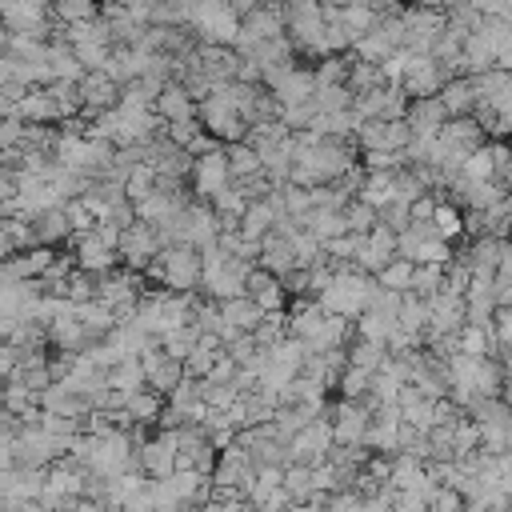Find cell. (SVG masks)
I'll return each mask as SVG.
<instances>
[{
    "label": "cell",
    "mask_w": 512,
    "mask_h": 512,
    "mask_svg": "<svg viewBox=\"0 0 512 512\" xmlns=\"http://www.w3.org/2000/svg\"><path fill=\"white\" fill-rule=\"evenodd\" d=\"M200 268H204L200 248L176 240V244L160 248V256L144 268V276H148V284H164L172 292H196L200 288Z\"/></svg>",
    "instance_id": "6da1fadb"
},
{
    "label": "cell",
    "mask_w": 512,
    "mask_h": 512,
    "mask_svg": "<svg viewBox=\"0 0 512 512\" xmlns=\"http://www.w3.org/2000/svg\"><path fill=\"white\" fill-rule=\"evenodd\" d=\"M188 28L208 44H236L240 12L228 0H188Z\"/></svg>",
    "instance_id": "7a4b0ae2"
},
{
    "label": "cell",
    "mask_w": 512,
    "mask_h": 512,
    "mask_svg": "<svg viewBox=\"0 0 512 512\" xmlns=\"http://www.w3.org/2000/svg\"><path fill=\"white\" fill-rule=\"evenodd\" d=\"M196 120L220 140V144H232V140H244L248 136V120L236 112V100L224 84H216L200 104H196Z\"/></svg>",
    "instance_id": "3957f363"
},
{
    "label": "cell",
    "mask_w": 512,
    "mask_h": 512,
    "mask_svg": "<svg viewBox=\"0 0 512 512\" xmlns=\"http://www.w3.org/2000/svg\"><path fill=\"white\" fill-rule=\"evenodd\" d=\"M160 248H164V236H160V228L156 224H148V220H132L128 228H124V236H120V264L124 268H132V272H144L156 256H160Z\"/></svg>",
    "instance_id": "277c9868"
},
{
    "label": "cell",
    "mask_w": 512,
    "mask_h": 512,
    "mask_svg": "<svg viewBox=\"0 0 512 512\" xmlns=\"http://www.w3.org/2000/svg\"><path fill=\"white\" fill-rule=\"evenodd\" d=\"M228 184H232V172H228V152H224V144H216V148L192 156L188 188H192L200 200H212V196H216L220 188H228Z\"/></svg>",
    "instance_id": "5b68a950"
},
{
    "label": "cell",
    "mask_w": 512,
    "mask_h": 512,
    "mask_svg": "<svg viewBox=\"0 0 512 512\" xmlns=\"http://www.w3.org/2000/svg\"><path fill=\"white\" fill-rule=\"evenodd\" d=\"M140 364H144V384L156 388L160 396H168V392L188 376V372H184V360H176L160 340L140 352Z\"/></svg>",
    "instance_id": "8992f818"
},
{
    "label": "cell",
    "mask_w": 512,
    "mask_h": 512,
    "mask_svg": "<svg viewBox=\"0 0 512 512\" xmlns=\"http://www.w3.org/2000/svg\"><path fill=\"white\" fill-rule=\"evenodd\" d=\"M332 420L328 416H316L308 420L292 440H288V460H300V464H320L332 448Z\"/></svg>",
    "instance_id": "52a82bcc"
},
{
    "label": "cell",
    "mask_w": 512,
    "mask_h": 512,
    "mask_svg": "<svg viewBox=\"0 0 512 512\" xmlns=\"http://www.w3.org/2000/svg\"><path fill=\"white\" fill-rule=\"evenodd\" d=\"M136 460L152 480L172 476L176 472V428H156V436L140 440L136 444Z\"/></svg>",
    "instance_id": "ba28073f"
},
{
    "label": "cell",
    "mask_w": 512,
    "mask_h": 512,
    "mask_svg": "<svg viewBox=\"0 0 512 512\" xmlns=\"http://www.w3.org/2000/svg\"><path fill=\"white\" fill-rule=\"evenodd\" d=\"M76 88H80V100H84V120H92L96 112H104V108H116L120 104V88L124 84H116L104 68H88L80 80H76Z\"/></svg>",
    "instance_id": "9c48e42d"
},
{
    "label": "cell",
    "mask_w": 512,
    "mask_h": 512,
    "mask_svg": "<svg viewBox=\"0 0 512 512\" xmlns=\"http://www.w3.org/2000/svg\"><path fill=\"white\" fill-rule=\"evenodd\" d=\"M392 256H396V228H388L384 220H376V224L364 232V240H360L356 268H364L368 276H376Z\"/></svg>",
    "instance_id": "30bf717a"
},
{
    "label": "cell",
    "mask_w": 512,
    "mask_h": 512,
    "mask_svg": "<svg viewBox=\"0 0 512 512\" xmlns=\"http://www.w3.org/2000/svg\"><path fill=\"white\" fill-rule=\"evenodd\" d=\"M68 248H72V256H76V268L96 272V276H104V272H112V268L120 264V252L108 248L96 232H72Z\"/></svg>",
    "instance_id": "8fae6325"
},
{
    "label": "cell",
    "mask_w": 512,
    "mask_h": 512,
    "mask_svg": "<svg viewBox=\"0 0 512 512\" xmlns=\"http://www.w3.org/2000/svg\"><path fill=\"white\" fill-rule=\"evenodd\" d=\"M440 84H444L440 60H436L432 52H412V60H408V68H404V76H400V88H404L408 96H436Z\"/></svg>",
    "instance_id": "7c38bea8"
},
{
    "label": "cell",
    "mask_w": 512,
    "mask_h": 512,
    "mask_svg": "<svg viewBox=\"0 0 512 512\" xmlns=\"http://www.w3.org/2000/svg\"><path fill=\"white\" fill-rule=\"evenodd\" d=\"M404 120H408L412 136L432 140V136H440V128L452 120V112L444 108V100H440V96H412V100H408Z\"/></svg>",
    "instance_id": "4fadbf2b"
},
{
    "label": "cell",
    "mask_w": 512,
    "mask_h": 512,
    "mask_svg": "<svg viewBox=\"0 0 512 512\" xmlns=\"http://www.w3.org/2000/svg\"><path fill=\"white\" fill-rule=\"evenodd\" d=\"M332 440L336 444H364V432H368V420H372V412L364 408V400H344L340 396V404L332 408Z\"/></svg>",
    "instance_id": "5bb4252c"
},
{
    "label": "cell",
    "mask_w": 512,
    "mask_h": 512,
    "mask_svg": "<svg viewBox=\"0 0 512 512\" xmlns=\"http://www.w3.org/2000/svg\"><path fill=\"white\" fill-rule=\"evenodd\" d=\"M256 264L268 268V272H276V276H288V272L300 264V260H296V248H292V236L268 228V232L260 236V260H256Z\"/></svg>",
    "instance_id": "9a60e30c"
},
{
    "label": "cell",
    "mask_w": 512,
    "mask_h": 512,
    "mask_svg": "<svg viewBox=\"0 0 512 512\" xmlns=\"http://www.w3.org/2000/svg\"><path fill=\"white\" fill-rule=\"evenodd\" d=\"M248 296L264 308V312H276V308H288V288H284V280L276 276V272H268V268H252L248 272Z\"/></svg>",
    "instance_id": "2e32d148"
},
{
    "label": "cell",
    "mask_w": 512,
    "mask_h": 512,
    "mask_svg": "<svg viewBox=\"0 0 512 512\" xmlns=\"http://www.w3.org/2000/svg\"><path fill=\"white\" fill-rule=\"evenodd\" d=\"M152 108H156L168 124H172V120H196V96H192L180 80H168V84L156 92Z\"/></svg>",
    "instance_id": "e0dca14e"
},
{
    "label": "cell",
    "mask_w": 512,
    "mask_h": 512,
    "mask_svg": "<svg viewBox=\"0 0 512 512\" xmlns=\"http://www.w3.org/2000/svg\"><path fill=\"white\" fill-rule=\"evenodd\" d=\"M16 116L28 120V124H60V120H64V116H60V104H56L52 92H48V84L28 88L24 100L16 104Z\"/></svg>",
    "instance_id": "ac0fdd59"
},
{
    "label": "cell",
    "mask_w": 512,
    "mask_h": 512,
    "mask_svg": "<svg viewBox=\"0 0 512 512\" xmlns=\"http://www.w3.org/2000/svg\"><path fill=\"white\" fill-rule=\"evenodd\" d=\"M272 92H276L280 104H300V100H308V96L316 92V68H300V64H292V68L272 84Z\"/></svg>",
    "instance_id": "d6986e66"
},
{
    "label": "cell",
    "mask_w": 512,
    "mask_h": 512,
    "mask_svg": "<svg viewBox=\"0 0 512 512\" xmlns=\"http://www.w3.org/2000/svg\"><path fill=\"white\" fill-rule=\"evenodd\" d=\"M360 200H368L372 208H384L396 200V168H364V180H360Z\"/></svg>",
    "instance_id": "ffe728a7"
},
{
    "label": "cell",
    "mask_w": 512,
    "mask_h": 512,
    "mask_svg": "<svg viewBox=\"0 0 512 512\" xmlns=\"http://www.w3.org/2000/svg\"><path fill=\"white\" fill-rule=\"evenodd\" d=\"M32 228H36V240H40V244H52V248H60V244L72 240V224H68L64 204L36 212V216H32Z\"/></svg>",
    "instance_id": "44dd1931"
},
{
    "label": "cell",
    "mask_w": 512,
    "mask_h": 512,
    "mask_svg": "<svg viewBox=\"0 0 512 512\" xmlns=\"http://www.w3.org/2000/svg\"><path fill=\"white\" fill-rule=\"evenodd\" d=\"M220 316L224 320H232L240 332H252L256 324H260V316H264V308L248 296V292H240V296H228V300H220Z\"/></svg>",
    "instance_id": "7402d4cb"
},
{
    "label": "cell",
    "mask_w": 512,
    "mask_h": 512,
    "mask_svg": "<svg viewBox=\"0 0 512 512\" xmlns=\"http://www.w3.org/2000/svg\"><path fill=\"white\" fill-rule=\"evenodd\" d=\"M400 328L412 332V336H424L428 332V296L420 292H400Z\"/></svg>",
    "instance_id": "603a6c76"
},
{
    "label": "cell",
    "mask_w": 512,
    "mask_h": 512,
    "mask_svg": "<svg viewBox=\"0 0 512 512\" xmlns=\"http://www.w3.org/2000/svg\"><path fill=\"white\" fill-rule=\"evenodd\" d=\"M124 408H128V416L136 420V424H156L160 420V408H164V396L156 392V388H136V392H128V400H124Z\"/></svg>",
    "instance_id": "cb8c5ba5"
},
{
    "label": "cell",
    "mask_w": 512,
    "mask_h": 512,
    "mask_svg": "<svg viewBox=\"0 0 512 512\" xmlns=\"http://www.w3.org/2000/svg\"><path fill=\"white\" fill-rule=\"evenodd\" d=\"M380 20V12L368 4V0H360V4H340V28L348 32V40L356 44L372 24Z\"/></svg>",
    "instance_id": "d4e9b609"
},
{
    "label": "cell",
    "mask_w": 512,
    "mask_h": 512,
    "mask_svg": "<svg viewBox=\"0 0 512 512\" xmlns=\"http://www.w3.org/2000/svg\"><path fill=\"white\" fill-rule=\"evenodd\" d=\"M224 152H228V172H232V180H244V176H252V172H264L256 144L232 140V144H224Z\"/></svg>",
    "instance_id": "484cf974"
},
{
    "label": "cell",
    "mask_w": 512,
    "mask_h": 512,
    "mask_svg": "<svg viewBox=\"0 0 512 512\" xmlns=\"http://www.w3.org/2000/svg\"><path fill=\"white\" fill-rule=\"evenodd\" d=\"M272 224H276V208H272V200H268V196H264V200H248V208H244V216H240V232L252 236V240H260Z\"/></svg>",
    "instance_id": "4316f807"
},
{
    "label": "cell",
    "mask_w": 512,
    "mask_h": 512,
    "mask_svg": "<svg viewBox=\"0 0 512 512\" xmlns=\"http://www.w3.org/2000/svg\"><path fill=\"white\" fill-rule=\"evenodd\" d=\"M384 360H388V344H380V340H364V336H352V340H348V364L376 372Z\"/></svg>",
    "instance_id": "83f0119b"
},
{
    "label": "cell",
    "mask_w": 512,
    "mask_h": 512,
    "mask_svg": "<svg viewBox=\"0 0 512 512\" xmlns=\"http://www.w3.org/2000/svg\"><path fill=\"white\" fill-rule=\"evenodd\" d=\"M412 272H416V260L392 256V260L376 272V284H380V288H392V292H408V288H412Z\"/></svg>",
    "instance_id": "f1b7e54d"
},
{
    "label": "cell",
    "mask_w": 512,
    "mask_h": 512,
    "mask_svg": "<svg viewBox=\"0 0 512 512\" xmlns=\"http://www.w3.org/2000/svg\"><path fill=\"white\" fill-rule=\"evenodd\" d=\"M108 388H120V392H136L144 388V364L140 356H124L108 368Z\"/></svg>",
    "instance_id": "f546056e"
},
{
    "label": "cell",
    "mask_w": 512,
    "mask_h": 512,
    "mask_svg": "<svg viewBox=\"0 0 512 512\" xmlns=\"http://www.w3.org/2000/svg\"><path fill=\"white\" fill-rule=\"evenodd\" d=\"M284 488H288L292 504H308V496L316 492V484H312V464L288 460V464H284Z\"/></svg>",
    "instance_id": "4dcf8cb0"
},
{
    "label": "cell",
    "mask_w": 512,
    "mask_h": 512,
    "mask_svg": "<svg viewBox=\"0 0 512 512\" xmlns=\"http://www.w3.org/2000/svg\"><path fill=\"white\" fill-rule=\"evenodd\" d=\"M444 272H448V264L416 260V272H412V292H420V296H436V292L444 288Z\"/></svg>",
    "instance_id": "1f68e13d"
},
{
    "label": "cell",
    "mask_w": 512,
    "mask_h": 512,
    "mask_svg": "<svg viewBox=\"0 0 512 512\" xmlns=\"http://www.w3.org/2000/svg\"><path fill=\"white\" fill-rule=\"evenodd\" d=\"M312 100L320 112H344V108H352V88L348 84H316Z\"/></svg>",
    "instance_id": "d6a6232c"
},
{
    "label": "cell",
    "mask_w": 512,
    "mask_h": 512,
    "mask_svg": "<svg viewBox=\"0 0 512 512\" xmlns=\"http://www.w3.org/2000/svg\"><path fill=\"white\" fill-rule=\"evenodd\" d=\"M344 220H348V232H368V228L380 220V208H372L368 200L352 196V200L344 204Z\"/></svg>",
    "instance_id": "836d02e7"
},
{
    "label": "cell",
    "mask_w": 512,
    "mask_h": 512,
    "mask_svg": "<svg viewBox=\"0 0 512 512\" xmlns=\"http://www.w3.org/2000/svg\"><path fill=\"white\" fill-rule=\"evenodd\" d=\"M96 284H100V276H96V272L72 268V272H68V284H64V296H68L72 304H84V300H92V296H96Z\"/></svg>",
    "instance_id": "e575fe53"
},
{
    "label": "cell",
    "mask_w": 512,
    "mask_h": 512,
    "mask_svg": "<svg viewBox=\"0 0 512 512\" xmlns=\"http://www.w3.org/2000/svg\"><path fill=\"white\" fill-rule=\"evenodd\" d=\"M52 12H56L60 24L92 20V16H100V0H52Z\"/></svg>",
    "instance_id": "d590c367"
},
{
    "label": "cell",
    "mask_w": 512,
    "mask_h": 512,
    "mask_svg": "<svg viewBox=\"0 0 512 512\" xmlns=\"http://www.w3.org/2000/svg\"><path fill=\"white\" fill-rule=\"evenodd\" d=\"M492 324H464L460 328V352H468V356H488V348H492V332H488Z\"/></svg>",
    "instance_id": "8d00e7d4"
},
{
    "label": "cell",
    "mask_w": 512,
    "mask_h": 512,
    "mask_svg": "<svg viewBox=\"0 0 512 512\" xmlns=\"http://www.w3.org/2000/svg\"><path fill=\"white\" fill-rule=\"evenodd\" d=\"M368 384H372V372H368V368H356V364H348V368L340 372V380H336V388H340L344 400H360V396L368 392Z\"/></svg>",
    "instance_id": "74e56055"
},
{
    "label": "cell",
    "mask_w": 512,
    "mask_h": 512,
    "mask_svg": "<svg viewBox=\"0 0 512 512\" xmlns=\"http://www.w3.org/2000/svg\"><path fill=\"white\" fill-rule=\"evenodd\" d=\"M432 224H436V232L444 236V240H456L460 232H464V216L452 208V204H440L436 200V212H432Z\"/></svg>",
    "instance_id": "f35d334b"
},
{
    "label": "cell",
    "mask_w": 512,
    "mask_h": 512,
    "mask_svg": "<svg viewBox=\"0 0 512 512\" xmlns=\"http://www.w3.org/2000/svg\"><path fill=\"white\" fill-rule=\"evenodd\" d=\"M220 352H224V348H208V344H200V340H196V348L184 356V372H188V376H208Z\"/></svg>",
    "instance_id": "ab89813d"
},
{
    "label": "cell",
    "mask_w": 512,
    "mask_h": 512,
    "mask_svg": "<svg viewBox=\"0 0 512 512\" xmlns=\"http://www.w3.org/2000/svg\"><path fill=\"white\" fill-rule=\"evenodd\" d=\"M64 212H68V224H72V232H92L96 228V212L80 200V196H72V200H64Z\"/></svg>",
    "instance_id": "60d3db41"
},
{
    "label": "cell",
    "mask_w": 512,
    "mask_h": 512,
    "mask_svg": "<svg viewBox=\"0 0 512 512\" xmlns=\"http://www.w3.org/2000/svg\"><path fill=\"white\" fill-rule=\"evenodd\" d=\"M224 352H228L236 364H252V360H256V352H260V340H256V332H240L236 340H228V344H224Z\"/></svg>",
    "instance_id": "b9f144b4"
},
{
    "label": "cell",
    "mask_w": 512,
    "mask_h": 512,
    "mask_svg": "<svg viewBox=\"0 0 512 512\" xmlns=\"http://www.w3.org/2000/svg\"><path fill=\"white\" fill-rule=\"evenodd\" d=\"M492 332H496V344H512V308L508 304H500L496 308V320H492Z\"/></svg>",
    "instance_id": "7bdbcfd3"
},
{
    "label": "cell",
    "mask_w": 512,
    "mask_h": 512,
    "mask_svg": "<svg viewBox=\"0 0 512 512\" xmlns=\"http://www.w3.org/2000/svg\"><path fill=\"white\" fill-rule=\"evenodd\" d=\"M432 212H436V200H432L428 192L412 200V220H432Z\"/></svg>",
    "instance_id": "ee69618b"
},
{
    "label": "cell",
    "mask_w": 512,
    "mask_h": 512,
    "mask_svg": "<svg viewBox=\"0 0 512 512\" xmlns=\"http://www.w3.org/2000/svg\"><path fill=\"white\" fill-rule=\"evenodd\" d=\"M8 196H16V172L0 164V200H8Z\"/></svg>",
    "instance_id": "f6af8a7d"
},
{
    "label": "cell",
    "mask_w": 512,
    "mask_h": 512,
    "mask_svg": "<svg viewBox=\"0 0 512 512\" xmlns=\"http://www.w3.org/2000/svg\"><path fill=\"white\" fill-rule=\"evenodd\" d=\"M12 252H16V244H12V240H8V232L0 228V260H4V256H12Z\"/></svg>",
    "instance_id": "bcb514c9"
},
{
    "label": "cell",
    "mask_w": 512,
    "mask_h": 512,
    "mask_svg": "<svg viewBox=\"0 0 512 512\" xmlns=\"http://www.w3.org/2000/svg\"><path fill=\"white\" fill-rule=\"evenodd\" d=\"M4 80H8V56L0 52V84H4Z\"/></svg>",
    "instance_id": "7dc6e473"
},
{
    "label": "cell",
    "mask_w": 512,
    "mask_h": 512,
    "mask_svg": "<svg viewBox=\"0 0 512 512\" xmlns=\"http://www.w3.org/2000/svg\"><path fill=\"white\" fill-rule=\"evenodd\" d=\"M508 492H512V484H508Z\"/></svg>",
    "instance_id": "c3c4849f"
}]
</instances>
